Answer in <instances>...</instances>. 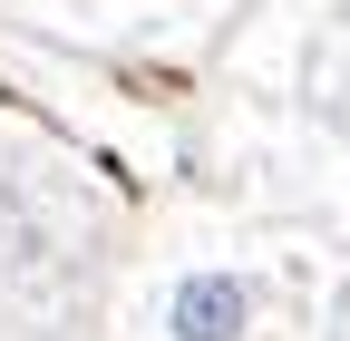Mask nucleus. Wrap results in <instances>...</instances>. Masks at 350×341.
I'll return each mask as SVG.
<instances>
[{
	"label": "nucleus",
	"instance_id": "1",
	"mask_svg": "<svg viewBox=\"0 0 350 341\" xmlns=\"http://www.w3.org/2000/svg\"><path fill=\"white\" fill-rule=\"evenodd\" d=\"M253 303H262V292L243 273H185L175 303H165V331L175 341H243L253 331Z\"/></svg>",
	"mask_w": 350,
	"mask_h": 341
}]
</instances>
